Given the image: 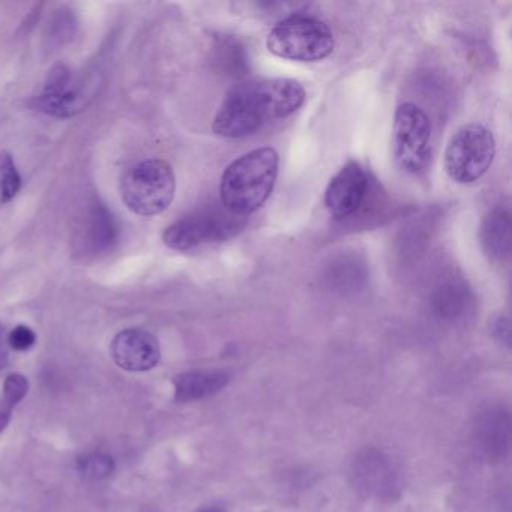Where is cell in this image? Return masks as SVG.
Segmentation results:
<instances>
[{
  "instance_id": "6da1fadb",
  "label": "cell",
  "mask_w": 512,
  "mask_h": 512,
  "mask_svg": "<svg viewBox=\"0 0 512 512\" xmlns=\"http://www.w3.org/2000/svg\"><path fill=\"white\" fill-rule=\"evenodd\" d=\"M305 89L292 79H263L242 83L227 94L215 116V134L226 139H244L265 125L301 109Z\"/></svg>"
},
{
  "instance_id": "7a4b0ae2",
  "label": "cell",
  "mask_w": 512,
  "mask_h": 512,
  "mask_svg": "<svg viewBox=\"0 0 512 512\" xmlns=\"http://www.w3.org/2000/svg\"><path fill=\"white\" fill-rule=\"evenodd\" d=\"M278 164L280 158L274 148L254 149L233 161L221 178L224 208L238 217L259 211L274 190Z\"/></svg>"
},
{
  "instance_id": "3957f363",
  "label": "cell",
  "mask_w": 512,
  "mask_h": 512,
  "mask_svg": "<svg viewBox=\"0 0 512 512\" xmlns=\"http://www.w3.org/2000/svg\"><path fill=\"white\" fill-rule=\"evenodd\" d=\"M269 52L287 61L319 62L334 52L331 29L316 17L295 14L277 23L269 32Z\"/></svg>"
},
{
  "instance_id": "277c9868",
  "label": "cell",
  "mask_w": 512,
  "mask_h": 512,
  "mask_svg": "<svg viewBox=\"0 0 512 512\" xmlns=\"http://www.w3.org/2000/svg\"><path fill=\"white\" fill-rule=\"evenodd\" d=\"M176 194V176L163 160H148L125 173L121 196L127 208L140 217L163 214Z\"/></svg>"
},
{
  "instance_id": "5b68a950",
  "label": "cell",
  "mask_w": 512,
  "mask_h": 512,
  "mask_svg": "<svg viewBox=\"0 0 512 512\" xmlns=\"http://www.w3.org/2000/svg\"><path fill=\"white\" fill-rule=\"evenodd\" d=\"M496 154V142L488 128L469 124L449 140L445 152V170L457 184H473L490 169Z\"/></svg>"
},
{
  "instance_id": "8992f818",
  "label": "cell",
  "mask_w": 512,
  "mask_h": 512,
  "mask_svg": "<svg viewBox=\"0 0 512 512\" xmlns=\"http://www.w3.org/2000/svg\"><path fill=\"white\" fill-rule=\"evenodd\" d=\"M394 155L407 173H419L427 167L431 152V122L416 104L398 106L394 116Z\"/></svg>"
},
{
  "instance_id": "52a82bcc",
  "label": "cell",
  "mask_w": 512,
  "mask_h": 512,
  "mask_svg": "<svg viewBox=\"0 0 512 512\" xmlns=\"http://www.w3.org/2000/svg\"><path fill=\"white\" fill-rule=\"evenodd\" d=\"M235 229V221L226 220L220 215H194L167 227L163 241L172 250L190 251L205 244L224 241Z\"/></svg>"
},
{
  "instance_id": "ba28073f",
  "label": "cell",
  "mask_w": 512,
  "mask_h": 512,
  "mask_svg": "<svg viewBox=\"0 0 512 512\" xmlns=\"http://www.w3.org/2000/svg\"><path fill=\"white\" fill-rule=\"evenodd\" d=\"M368 190V178L358 163H347L329 182L325 193V205L329 214L344 220L358 211Z\"/></svg>"
},
{
  "instance_id": "9c48e42d",
  "label": "cell",
  "mask_w": 512,
  "mask_h": 512,
  "mask_svg": "<svg viewBox=\"0 0 512 512\" xmlns=\"http://www.w3.org/2000/svg\"><path fill=\"white\" fill-rule=\"evenodd\" d=\"M112 356L124 370H152L160 361V343L151 332L125 329L113 340Z\"/></svg>"
},
{
  "instance_id": "30bf717a",
  "label": "cell",
  "mask_w": 512,
  "mask_h": 512,
  "mask_svg": "<svg viewBox=\"0 0 512 512\" xmlns=\"http://www.w3.org/2000/svg\"><path fill=\"white\" fill-rule=\"evenodd\" d=\"M355 476L365 490L377 496H392L398 488L397 472L391 461L373 449L358 458Z\"/></svg>"
},
{
  "instance_id": "8fae6325",
  "label": "cell",
  "mask_w": 512,
  "mask_h": 512,
  "mask_svg": "<svg viewBox=\"0 0 512 512\" xmlns=\"http://www.w3.org/2000/svg\"><path fill=\"white\" fill-rule=\"evenodd\" d=\"M37 107L41 112L55 116H70L79 109V97L70 88V71L64 67L50 73L43 94L38 97Z\"/></svg>"
},
{
  "instance_id": "7c38bea8",
  "label": "cell",
  "mask_w": 512,
  "mask_h": 512,
  "mask_svg": "<svg viewBox=\"0 0 512 512\" xmlns=\"http://www.w3.org/2000/svg\"><path fill=\"white\" fill-rule=\"evenodd\" d=\"M229 379L223 373H185L175 379L176 398L179 401L202 400L220 392Z\"/></svg>"
},
{
  "instance_id": "4fadbf2b",
  "label": "cell",
  "mask_w": 512,
  "mask_h": 512,
  "mask_svg": "<svg viewBox=\"0 0 512 512\" xmlns=\"http://www.w3.org/2000/svg\"><path fill=\"white\" fill-rule=\"evenodd\" d=\"M482 244L496 259L508 256L511 247V220L508 209L496 208L485 218L482 226Z\"/></svg>"
},
{
  "instance_id": "5bb4252c",
  "label": "cell",
  "mask_w": 512,
  "mask_h": 512,
  "mask_svg": "<svg viewBox=\"0 0 512 512\" xmlns=\"http://www.w3.org/2000/svg\"><path fill=\"white\" fill-rule=\"evenodd\" d=\"M478 440L484 452L490 455H499L505 452L509 442V418L500 412H490L479 421Z\"/></svg>"
},
{
  "instance_id": "9a60e30c",
  "label": "cell",
  "mask_w": 512,
  "mask_h": 512,
  "mask_svg": "<svg viewBox=\"0 0 512 512\" xmlns=\"http://www.w3.org/2000/svg\"><path fill=\"white\" fill-rule=\"evenodd\" d=\"M82 241L86 242L92 253L109 250L110 245L115 242V224L106 209L98 206L89 212Z\"/></svg>"
},
{
  "instance_id": "2e32d148",
  "label": "cell",
  "mask_w": 512,
  "mask_h": 512,
  "mask_svg": "<svg viewBox=\"0 0 512 512\" xmlns=\"http://www.w3.org/2000/svg\"><path fill=\"white\" fill-rule=\"evenodd\" d=\"M466 289L463 284L449 281L437 292L434 305L442 316L454 317L466 308Z\"/></svg>"
},
{
  "instance_id": "e0dca14e",
  "label": "cell",
  "mask_w": 512,
  "mask_h": 512,
  "mask_svg": "<svg viewBox=\"0 0 512 512\" xmlns=\"http://www.w3.org/2000/svg\"><path fill=\"white\" fill-rule=\"evenodd\" d=\"M22 178L13 157L0 152V202L8 203L19 194Z\"/></svg>"
},
{
  "instance_id": "ac0fdd59",
  "label": "cell",
  "mask_w": 512,
  "mask_h": 512,
  "mask_svg": "<svg viewBox=\"0 0 512 512\" xmlns=\"http://www.w3.org/2000/svg\"><path fill=\"white\" fill-rule=\"evenodd\" d=\"M79 470L86 479L100 481L112 475L115 470L113 458L106 454H89L80 458Z\"/></svg>"
},
{
  "instance_id": "d6986e66",
  "label": "cell",
  "mask_w": 512,
  "mask_h": 512,
  "mask_svg": "<svg viewBox=\"0 0 512 512\" xmlns=\"http://www.w3.org/2000/svg\"><path fill=\"white\" fill-rule=\"evenodd\" d=\"M28 386V380L22 374L8 376L4 383L5 409L13 410V407L28 394Z\"/></svg>"
},
{
  "instance_id": "ffe728a7",
  "label": "cell",
  "mask_w": 512,
  "mask_h": 512,
  "mask_svg": "<svg viewBox=\"0 0 512 512\" xmlns=\"http://www.w3.org/2000/svg\"><path fill=\"white\" fill-rule=\"evenodd\" d=\"M35 341H37V335L26 325L17 326L8 337V343L17 352H25V350L31 349Z\"/></svg>"
},
{
  "instance_id": "44dd1931",
  "label": "cell",
  "mask_w": 512,
  "mask_h": 512,
  "mask_svg": "<svg viewBox=\"0 0 512 512\" xmlns=\"http://www.w3.org/2000/svg\"><path fill=\"white\" fill-rule=\"evenodd\" d=\"M11 418V410L5 409V407H2L0 409V433L7 428L8 422H10Z\"/></svg>"
},
{
  "instance_id": "7402d4cb",
  "label": "cell",
  "mask_w": 512,
  "mask_h": 512,
  "mask_svg": "<svg viewBox=\"0 0 512 512\" xmlns=\"http://www.w3.org/2000/svg\"><path fill=\"white\" fill-rule=\"evenodd\" d=\"M5 361H7V352H5L4 340H2V334H0V367H4Z\"/></svg>"
},
{
  "instance_id": "603a6c76",
  "label": "cell",
  "mask_w": 512,
  "mask_h": 512,
  "mask_svg": "<svg viewBox=\"0 0 512 512\" xmlns=\"http://www.w3.org/2000/svg\"><path fill=\"white\" fill-rule=\"evenodd\" d=\"M199 512H224V511H223V509L215 508V506H211V508L200 509Z\"/></svg>"
}]
</instances>
